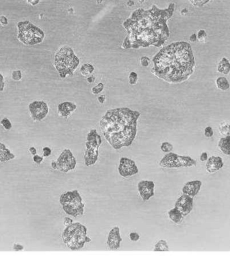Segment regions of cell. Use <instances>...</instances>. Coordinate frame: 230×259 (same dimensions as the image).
Segmentation results:
<instances>
[{
    "mask_svg": "<svg viewBox=\"0 0 230 259\" xmlns=\"http://www.w3.org/2000/svg\"><path fill=\"white\" fill-rule=\"evenodd\" d=\"M79 63V57L70 47L63 46L55 53L54 65L62 79L73 75Z\"/></svg>",
    "mask_w": 230,
    "mask_h": 259,
    "instance_id": "277c9868",
    "label": "cell"
},
{
    "mask_svg": "<svg viewBox=\"0 0 230 259\" xmlns=\"http://www.w3.org/2000/svg\"><path fill=\"white\" fill-rule=\"evenodd\" d=\"M138 74L135 72H131L129 75V83L131 85H135L138 81Z\"/></svg>",
    "mask_w": 230,
    "mask_h": 259,
    "instance_id": "83f0119b",
    "label": "cell"
},
{
    "mask_svg": "<svg viewBox=\"0 0 230 259\" xmlns=\"http://www.w3.org/2000/svg\"><path fill=\"white\" fill-rule=\"evenodd\" d=\"M0 124H1L2 127H3L5 130H10L12 128V122H10L9 119L7 118H4L2 119L1 122H0Z\"/></svg>",
    "mask_w": 230,
    "mask_h": 259,
    "instance_id": "4dcf8cb0",
    "label": "cell"
},
{
    "mask_svg": "<svg viewBox=\"0 0 230 259\" xmlns=\"http://www.w3.org/2000/svg\"><path fill=\"white\" fill-rule=\"evenodd\" d=\"M13 248L14 250H16V251H20V250H24V246L19 244H14L13 246Z\"/></svg>",
    "mask_w": 230,
    "mask_h": 259,
    "instance_id": "60d3db41",
    "label": "cell"
},
{
    "mask_svg": "<svg viewBox=\"0 0 230 259\" xmlns=\"http://www.w3.org/2000/svg\"><path fill=\"white\" fill-rule=\"evenodd\" d=\"M196 165L194 159L188 156H181L174 153H168L159 162V166L163 168L191 167Z\"/></svg>",
    "mask_w": 230,
    "mask_h": 259,
    "instance_id": "ba28073f",
    "label": "cell"
},
{
    "mask_svg": "<svg viewBox=\"0 0 230 259\" xmlns=\"http://www.w3.org/2000/svg\"><path fill=\"white\" fill-rule=\"evenodd\" d=\"M105 100H106V98H105V96L104 95H100L98 97V101H99L100 103H101V104L104 103V101H105Z\"/></svg>",
    "mask_w": 230,
    "mask_h": 259,
    "instance_id": "c3c4849f",
    "label": "cell"
},
{
    "mask_svg": "<svg viewBox=\"0 0 230 259\" xmlns=\"http://www.w3.org/2000/svg\"><path fill=\"white\" fill-rule=\"evenodd\" d=\"M174 11V3H170L164 10L155 5L147 10L142 8L135 10L123 22L131 48L162 46L170 37L167 21L171 18Z\"/></svg>",
    "mask_w": 230,
    "mask_h": 259,
    "instance_id": "6da1fadb",
    "label": "cell"
},
{
    "mask_svg": "<svg viewBox=\"0 0 230 259\" xmlns=\"http://www.w3.org/2000/svg\"><path fill=\"white\" fill-rule=\"evenodd\" d=\"M5 83L3 82V77L1 73H0V91H3Z\"/></svg>",
    "mask_w": 230,
    "mask_h": 259,
    "instance_id": "b9f144b4",
    "label": "cell"
},
{
    "mask_svg": "<svg viewBox=\"0 0 230 259\" xmlns=\"http://www.w3.org/2000/svg\"><path fill=\"white\" fill-rule=\"evenodd\" d=\"M200 159L201 161H207V159H208V155H207V153H206V152H204V153H203L202 154H201V155L200 157Z\"/></svg>",
    "mask_w": 230,
    "mask_h": 259,
    "instance_id": "ee69618b",
    "label": "cell"
},
{
    "mask_svg": "<svg viewBox=\"0 0 230 259\" xmlns=\"http://www.w3.org/2000/svg\"><path fill=\"white\" fill-rule=\"evenodd\" d=\"M219 132L221 135L227 136L230 135V123H224L219 127Z\"/></svg>",
    "mask_w": 230,
    "mask_h": 259,
    "instance_id": "4316f807",
    "label": "cell"
},
{
    "mask_svg": "<svg viewBox=\"0 0 230 259\" xmlns=\"http://www.w3.org/2000/svg\"><path fill=\"white\" fill-rule=\"evenodd\" d=\"M161 150L164 153H170L173 150V145L168 142H164L161 145Z\"/></svg>",
    "mask_w": 230,
    "mask_h": 259,
    "instance_id": "f546056e",
    "label": "cell"
},
{
    "mask_svg": "<svg viewBox=\"0 0 230 259\" xmlns=\"http://www.w3.org/2000/svg\"><path fill=\"white\" fill-rule=\"evenodd\" d=\"M59 203L67 215L74 217H81L84 215L85 204L77 190L63 193L59 198Z\"/></svg>",
    "mask_w": 230,
    "mask_h": 259,
    "instance_id": "8992f818",
    "label": "cell"
},
{
    "mask_svg": "<svg viewBox=\"0 0 230 259\" xmlns=\"http://www.w3.org/2000/svg\"><path fill=\"white\" fill-rule=\"evenodd\" d=\"M15 157V155H14L3 143H0V162L1 163H5L11 161Z\"/></svg>",
    "mask_w": 230,
    "mask_h": 259,
    "instance_id": "ffe728a7",
    "label": "cell"
},
{
    "mask_svg": "<svg viewBox=\"0 0 230 259\" xmlns=\"http://www.w3.org/2000/svg\"><path fill=\"white\" fill-rule=\"evenodd\" d=\"M28 151H29V153L31 154V155H36V149L35 147H31L29 149H28Z\"/></svg>",
    "mask_w": 230,
    "mask_h": 259,
    "instance_id": "7dc6e473",
    "label": "cell"
},
{
    "mask_svg": "<svg viewBox=\"0 0 230 259\" xmlns=\"http://www.w3.org/2000/svg\"><path fill=\"white\" fill-rule=\"evenodd\" d=\"M202 182L199 180L190 181L186 182L182 188V193L183 194L187 195L192 198H194L196 196L201 190Z\"/></svg>",
    "mask_w": 230,
    "mask_h": 259,
    "instance_id": "9a60e30c",
    "label": "cell"
},
{
    "mask_svg": "<svg viewBox=\"0 0 230 259\" xmlns=\"http://www.w3.org/2000/svg\"><path fill=\"white\" fill-rule=\"evenodd\" d=\"M174 207L178 209L183 216L188 215L193 209V198L183 194L176 200Z\"/></svg>",
    "mask_w": 230,
    "mask_h": 259,
    "instance_id": "4fadbf2b",
    "label": "cell"
},
{
    "mask_svg": "<svg viewBox=\"0 0 230 259\" xmlns=\"http://www.w3.org/2000/svg\"><path fill=\"white\" fill-rule=\"evenodd\" d=\"M51 153H52V151H51V149L49 147H45L42 149L43 157H49V156L51 155Z\"/></svg>",
    "mask_w": 230,
    "mask_h": 259,
    "instance_id": "f35d334b",
    "label": "cell"
},
{
    "mask_svg": "<svg viewBox=\"0 0 230 259\" xmlns=\"http://www.w3.org/2000/svg\"><path fill=\"white\" fill-rule=\"evenodd\" d=\"M104 89V85L102 83H100L92 88V92L94 94H98L103 91Z\"/></svg>",
    "mask_w": 230,
    "mask_h": 259,
    "instance_id": "1f68e13d",
    "label": "cell"
},
{
    "mask_svg": "<svg viewBox=\"0 0 230 259\" xmlns=\"http://www.w3.org/2000/svg\"><path fill=\"white\" fill-rule=\"evenodd\" d=\"M99 157L98 149L86 146V151L84 153V162L86 166H91L96 164Z\"/></svg>",
    "mask_w": 230,
    "mask_h": 259,
    "instance_id": "e0dca14e",
    "label": "cell"
},
{
    "mask_svg": "<svg viewBox=\"0 0 230 259\" xmlns=\"http://www.w3.org/2000/svg\"><path fill=\"white\" fill-rule=\"evenodd\" d=\"M51 167H52L53 169H55V170H56V169H58V166H57V161H53L52 162H51Z\"/></svg>",
    "mask_w": 230,
    "mask_h": 259,
    "instance_id": "f907efd6",
    "label": "cell"
},
{
    "mask_svg": "<svg viewBox=\"0 0 230 259\" xmlns=\"http://www.w3.org/2000/svg\"><path fill=\"white\" fill-rule=\"evenodd\" d=\"M32 159H33V161L37 165H40V164L42 163V162L43 161V159L44 158L42 157H41L40 155H33V157H32Z\"/></svg>",
    "mask_w": 230,
    "mask_h": 259,
    "instance_id": "74e56055",
    "label": "cell"
},
{
    "mask_svg": "<svg viewBox=\"0 0 230 259\" xmlns=\"http://www.w3.org/2000/svg\"><path fill=\"white\" fill-rule=\"evenodd\" d=\"M58 169L63 173H67L73 170L76 167V159L69 149H65L60 154L57 160Z\"/></svg>",
    "mask_w": 230,
    "mask_h": 259,
    "instance_id": "9c48e42d",
    "label": "cell"
},
{
    "mask_svg": "<svg viewBox=\"0 0 230 259\" xmlns=\"http://www.w3.org/2000/svg\"><path fill=\"white\" fill-rule=\"evenodd\" d=\"M94 66L91 63H84L80 68V72L81 75L85 77H88L92 74L94 72Z\"/></svg>",
    "mask_w": 230,
    "mask_h": 259,
    "instance_id": "d4e9b609",
    "label": "cell"
},
{
    "mask_svg": "<svg viewBox=\"0 0 230 259\" xmlns=\"http://www.w3.org/2000/svg\"><path fill=\"white\" fill-rule=\"evenodd\" d=\"M195 64L191 45L186 41H176L156 53L153 58L151 72L167 83H180L191 76Z\"/></svg>",
    "mask_w": 230,
    "mask_h": 259,
    "instance_id": "7a4b0ae2",
    "label": "cell"
},
{
    "mask_svg": "<svg viewBox=\"0 0 230 259\" xmlns=\"http://www.w3.org/2000/svg\"><path fill=\"white\" fill-rule=\"evenodd\" d=\"M189 1L193 6H197V7H201V6L209 3L210 0H189Z\"/></svg>",
    "mask_w": 230,
    "mask_h": 259,
    "instance_id": "836d02e7",
    "label": "cell"
},
{
    "mask_svg": "<svg viewBox=\"0 0 230 259\" xmlns=\"http://www.w3.org/2000/svg\"><path fill=\"white\" fill-rule=\"evenodd\" d=\"M88 229L83 224L76 222L66 226L62 232V240L70 250H78L90 243L91 239L87 236Z\"/></svg>",
    "mask_w": 230,
    "mask_h": 259,
    "instance_id": "5b68a950",
    "label": "cell"
},
{
    "mask_svg": "<svg viewBox=\"0 0 230 259\" xmlns=\"http://www.w3.org/2000/svg\"><path fill=\"white\" fill-rule=\"evenodd\" d=\"M215 85L218 89L225 91L227 90L230 87L229 83L226 78L224 76L218 77L215 80Z\"/></svg>",
    "mask_w": 230,
    "mask_h": 259,
    "instance_id": "cb8c5ba5",
    "label": "cell"
},
{
    "mask_svg": "<svg viewBox=\"0 0 230 259\" xmlns=\"http://www.w3.org/2000/svg\"><path fill=\"white\" fill-rule=\"evenodd\" d=\"M223 159L218 156H212L207 159L206 164L207 171L211 174L219 171L223 167Z\"/></svg>",
    "mask_w": 230,
    "mask_h": 259,
    "instance_id": "ac0fdd59",
    "label": "cell"
},
{
    "mask_svg": "<svg viewBox=\"0 0 230 259\" xmlns=\"http://www.w3.org/2000/svg\"><path fill=\"white\" fill-rule=\"evenodd\" d=\"M140 62H141V65H142V66H143V67H148L149 65V64H150L151 60H150V59H149L148 57L143 56V57H141Z\"/></svg>",
    "mask_w": 230,
    "mask_h": 259,
    "instance_id": "e575fe53",
    "label": "cell"
},
{
    "mask_svg": "<svg viewBox=\"0 0 230 259\" xmlns=\"http://www.w3.org/2000/svg\"><path fill=\"white\" fill-rule=\"evenodd\" d=\"M0 23L2 26H7L8 24V20L7 18L4 16H0Z\"/></svg>",
    "mask_w": 230,
    "mask_h": 259,
    "instance_id": "ab89813d",
    "label": "cell"
},
{
    "mask_svg": "<svg viewBox=\"0 0 230 259\" xmlns=\"http://www.w3.org/2000/svg\"><path fill=\"white\" fill-rule=\"evenodd\" d=\"M168 217L172 222H174L176 224L181 223L182 218H183V215L180 211L174 207V209H172L171 210L168 211Z\"/></svg>",
    "mask_w": 230,
    "mask_h": 259,
    "instance_id": "603a6c76",
    "label": "cell"
},
{
    "mask_svg": "<svg viewBox=\"0 0 230 259\" xmlns=\"http://www.w3.org/2000/svg\"><path fill=\"white\" fill-rule=\"evenodd\" d=\"M204 134L205 135V136L207 138H211L213 136V130L211 127L210 126H207L205 128V130H204Z\"/></svg>",
    "mask_w": 230,
    "mask_h": 259,
    "instance_id": "8d00e7d4",
    "label": "cell"
},
{
    "mask_svg": "<svg viewBox=\"0 0 230 259\" xmlns=\"http://www.w3.org/2000/svg\"><path fill=\"white\" fill-rule=\"evenodd\" d=\"M196 37H197V40H198L199 42L204 43L207 39V34L205 30L201 29L200 30H199L198 32H197Z\"/></svg>",
    "mask_w": 230,
    "mask_h": 259,
    "instance_id": "f1b7e54d",
    "label": "cell"
},
{
    "mask_svg": "<svg viewBox=\"0 0 230 259\" xmlns=\"http://www.w3.org/2000/svg\"><path fill=\"white\" fill-rule=\"evenodd\" d=\"M186 13H188L187 9H184V10H182V11H181V14H182V15H185Z\"/></svg>",
    "mask_w": 230,
    "mask_h": 259,
    "instance_id": "f5cc1de1",
    "label": "cell"
},
{
    "mask_svg": "<svg viewBox=\"0 0 230 259\" xmlns=\"http://www.w3.org/2000/svg\"><path fill=\"white\" fill-rule=\"evenodd\" d=\"M102 143V138L98 134L97 130L96 129L91 130L87 135V141L86 143V146L99 149Z\"/></svg>",
    "mask_w": 230,
    "mask_h": 259,
    "instance_id": "d6986e66",
    "label": "cell"
},
{
    "mask_svg": "<svg viewBox=\"0 0 230 259\" xmlns=\"http://www.w3.org/2000/svg\"><path fill=\"white\" fill-rule=\"evenodd\" d=\"M28 112L32 120L40 122L47 116L49 107L47 103L43 101H34L28 105Z\"/></svg>",
    "mask_w": 230,
    "mask_h": 259,
    "instance_id": "30bf717a",
    "label": "cell"
},
{
    "mask_svg": "<svg viewBox=\"0 0 230 259\" xmlns=\"http://www.w3.org/2000/svg\"><path fill=\"white\" fill-rule=\"evenodd\" d=\"M218 146L223 154L230 156V135L221 138L219 141Z\"/></svg>",
    "mask_w": 230,
    "mask_h": 259,
    "instance_id": "7402d4cb",
    "label": "cell"
},
{
    "mask_svg": "<svg viewBox=\"0 0 230 259\" xmlns=\"http://www.w3.org/2000/svg\"><path fill=\"white\" fill-rule=\"evenodd\" d=\"M139 196L143 201H147L154 196L155 184L151 180H141L137 185Z\"/></svg>",
    "mask_w": 230,
    "mask_h": 259,
    "instance_id": "7c38bea8",
    "label": "cell"
},
{
    "mask_svg": "<svg viewBox=\"0 0 230 259\" xmlns=\"http://www.w3.org/2000/svg\"><path fill=\"white\" fill-rule=\"evenodd\" d=\"M127 5L128 6H133L134 5V1H132V0H129L127 2Z\"/></svg>",
    "mask_w": 230,
    "mask_h": 259,
    "instance_id": "816d5d0a",
    "label": "cell"
},
{
    "mask_svg": "<svg viewBox=\"0 0 230 259\" xmlns=\"http://www.w3.org/2000/svg\"><path fill=\"white\" fill-rule=\"evenodd\" d=\"M87 81H88V83H94V81H95V77L94 76H88V79H87Z\"/></svg>",
    "mask_w": 230,
    "mask_h": 259,
    "instance_id": "681fc988",
    "label": "cell"
},
{
    "mask_svg": "<svg viewBox=\"0 0 230 259\" xmlns=\"http://www.w3.org/2000/svg\"><path fill=\"white\" fill-rule=\"evenodd\" d=\"M122 240L120 228L118 226H116L112 228L108 234L107 240H106V245L110 250H117L120 247Z\"/></svg>",
    "mask_w": 230,
    "mask_h": 259,
    "instance_id": "5bb4252c",
    "label": "cell"
},
{
    "mask_svg": "<svg viewBox=\"0 0 230 259\" xmlns=\"http://www.w3.org/2000/svg\"><path fill=\"white\" fill-rule=\"evenodd\" d=\"M63 223H64V225H65V226H67V225H70V224H71L73 223V220L71 219V218H69V217H65L64 218V221H63Z\"/></svg>",
    "mask_w": 230,
    "mask_h": 259,
    "instance_id": "7bdbcfd3",
    "label": "cell"
},
{
    "mask_svg": "<svg viewBox=\"0 0 230 259\" xmlns=\"http://www.w3.org/2000/svg\"><path fill=\"white\" fill-rule=\"evenodd\" d=\"M26 1H27V3L28 4H30V5L34 6L37 5L39 2H40V0H26Z\"/></svg>",
    "mask_w": 230,
    "mask_h": 259,
    "instance_id": "f6af8a7d",
    "label": "cell"
},
{
    "mask_svg": "<svg viewBox=\"0 0 230 259\" xmlns=\"http://www.w3.org/2000/svg\"><path fill=\"white\" fill-rule=\"evenodd\" d=\"M189 40H190V42H192V43H194V42H196V41H197V37H196V33H194V34H192L191 36L190 37V38H189Z\"/></svg>",
    "mask_w": 230,
    "mask_h": 259,
    "instance_id": "bcb514c9",
    "label": "cell"
},
{
    "mask_svg": "<svg viewBox=\"0 0 230 259\" xmlns=\"http://www.w3.org/2000/svg\"><path fill=\"white\" fill-rule=\"evenodd\" d=\"M169 246L165 240H160L155 244L153 251H168Z\"/></svg>",
    "mask_w": 230,
    "mask_h": 259,
    "instance_id": "484cf974",
    "label": "cell"
},
{
    "mask_svg": "<svg viewBox=\"0 0 230 259\" xmlns=\"http://www.w3.org/2000/svg\"><path fill=\"white\" fill-rule=\"evenodd\" d=\"M118 173L123 178H128L138 174L139 169L133 160L127 157H121L119 161Z\"/></svg>",
    "mask_w": 230,
    "mask_h": 259,
    "instance_id": "8fae6325",
    "label": "cell"
},
{
    "mask_svg": "<svg viewBox=\"0 0 230 259\" xmlns=\"http://www.w3.org/2000/svg\"><path fill=\"white\" fill-rule=\"evenodd\" d=\"M129 239L133 242H137L140 239V236L137 232H131L129 234Z\"/></svg>",
    "mask_w": 230,
    "mask_h": 259,
    "instance_id": "d590c367",
    "label": "cell"
},
{
    "mask_svg": "<svg viewBox=\"0 0 230 259\" xmlns=\"http://www.w3.org/2000/svg\"><path fill=\"white\" fill-rule=\"evenodd\" d=\"M18 33L17 37L26 45H34L42 43L45 34L40 28L30 21H22L17 24Z\"/></svg>",
    "mask_w": 230,
    "mask_h": 259,
    "instance_id": "52a82bcc",
    "label": "cell"
},
{
    "mask_svg": "<svg viewBox=\"0 0 230 259\" xmlns=\"http://www.w3.org/2000/svg\"><path fill=\"white\" fill-rule=\"evenodd\" d=\"M77 105L74 103L65 101L58 105L57 112L59 116L65 119H67L76 110Z\"/></svg>",
    "mask_w": 230,
    "mask_h": 259,
    "instance_id": "2e32d148",
    "label": "cell"
},
{
    "mask_svg": "<svg viewBox=\"0 0 230 259\" xmlns=\"http://www.w3.org/2000/svg\"><path fill=\"white\" fill-rule=\"evenodd\" d=\"M138 1H139V3H143V2H144V1H145V0H138Z\"/></svg>",
    "mask_w": 230,
    "mask_h": 259,
    "instance_id": "db71d44e",
    "label": "cell"
},
{
    "mask_svg": "<svg viewBox=\"0 0 230 259\" xmlns=\"http://www.w3.org/2000/svg\"><path fill=\"white\" fill-rule=\"evenodd\" d=\"M12 79L15 81H20L22 78V72L17 70H14L12 72Z\"/></svg>",
    "mask_w": 230,
    "mask_h": 259,
    "instance_id": "d6a6232c",
    "label": "cell"
},
{
    "mask_svg": "<svg viewBox=\"0 0 230 259\" xmlns=\"http://www.w3.org/2000/svg\"><path fill=\"white\" fill-rule=\"evenodd\" d=\"M138 111L128 107L109 110L100 122V128L108 144L116 150L132 145L137 136Z\"/></svg>",
    "mask_w": 230,
    "mask_h": 259,
    "instance_id": "3957f363",
    "label": "cell"
},
{
    "mask_svg": "<svg viewBox=\"0 0 230 259\" xmlns=\"http://www.w3.org/2000/svg\"><path fill=\"white\" fill-rule=\"evenodd\" d=\"M217 70L223 75H227L230 72V61L227 57H223L217 64Z\"/></svg>",
    "mask_w": 230,
    "mask_h": 259,
    "instance_id": "44dd1931",
    "label": "cell"
}]
</instances>
